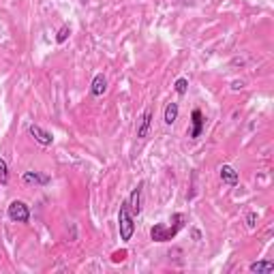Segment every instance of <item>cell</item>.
Listing matches in <instances>:
<instances>
[{"mask_svg": "<svg viewBox=\"0 0 274 274\" xmlns=\"http://www.w3.org/2000/svg\"><path fill=\"white\" fill-rule=\"evenodd\" d=\"M172 221H174V225H163V223H156V225H152V229H150V238H152L154 242H170V240H174V238L178 236V231L184 227V214H174L172 217Z\"/></svg>", "mask_w": 274, "mask_h": 274, "instance_id": "obj_1", "label": "cell"}, {"mask_svg": "<svg viewBox=\"0 0 274 274\" xmlns=\"http://www.w3.org/2000/svg\"><path fill=\"white\" fill-rule=\"evenodd\" d=\"M118 229H120V240L122 242H129L133 234H135V217L131 214L129 203L122 201L120 210H118Z\"/></svg>", "mask_w": 274, "mask_h": 274, "instance_id": "obj_2", "label": "cell"}, {"mask_svg": "<svg viewBox=\"0 0 274 274\" xmlns=\"http://www.w3.org/2000/svg\"><path fill=\"white\" fill-rule=\"evenodd\" d=\"M7 214H9V219L13 221V223H28V221H30V208H28L24 201H20V199L9 203Z\"/></svg>", "mask_w": 274, "mask_h": 274, "instance_id": "obj_3", "label": "cell"}, {"mask_svg": "<svg viewBox=\"0 0 274 274\" xmlns=\"http://www.w3.org/2000/svg\"><path fill=\"white\" fill-rule=\"evenodd\" d=\"M142 191H144V182H139L135 189H133L131 197L126 199V203H129V210L133 217H139L142 214Z\"/></svg>", "mask_w": 274, "mask_h": 274, "instance_id": "obj_4", "label": "cell"}, {"mask_svg": "<svg viewBox=\"0 0 274 274\" xmlns=\"http://www.w3.org/2000/svg\"><path fill=\"white\" fill-rule=\"evenodd\" d=\"M28 133L34 137V142H39L41 146H51L54 144V137H51V133H48L45 129H41L39 125H30L28 126Z\"/></svg>", "mask_w": 274, "mask_h": 274, "instance_id": "obj_5", "label": "cell"}, {"mask_svg": "<svg viewBox=\"0 0 274 274\" xmlns=\"http://www.w3.org/2000/svg\"><path fill=\"white\" fill-rule=\"evenodd\" d=\"M219 176H221V180H223L225 184H229V186H238V182H240V176H238V172L231 165H223V167H221Z\"/></svg>", "mask_w": 274, "mask_h": 274, "instance_id": "obj_6", "label": "cell"}, {"mask_svg": "<svg viewBox=\"0 0 274 274\" xmlns=\"http://www.w3.org/2000/svg\"><path fill=\"white\" fill-rule=\"evenodd\" d=\"M150 126H152V112H150V109H146L144 116H142V120H139V126H137V137L139 139L148 137Z\"/></svg>", "mask_w": 274, "mask_h": 274, "instance_id": "obj_7", "label": "cell"}, {"mask_svg": "<svg viewBox=\"0 0 274 274\" xmlns=\"http://www.w3.org/2000/svg\"><path fill=\"white\" fill-rule=\"evenodd\" d=\"M105 90H107V79H105V75L103 73L95 75V79H92V84H90V95L101 97V95H105Z\"/></svg>", "mask_w": 274, "mask_h": 274, "instance_id": "obj_8", "label": "cell"}, {"mask_svg": "<svg viewBox=\"0 0 274 274\" xmlns=\"http://www.w3.org/2000/svg\"><path fill=\"white\" fill-rule=\"evenodd\" d=\"M191 122H193V129H191L189 135L197 139L201 135V131H203V114L199 112V109H193V114H191Z\"/></svg>", "mask_w": 274, "mask_h": 274, "instance_id": "obj_9", "label": "cell"}, {"mask_svg": "<svg viewBox=\"0 0 274 274\" xmlns=\"http://www.w3.org/2000/svg\"><path fill=\"white\" fill-rule=\"evenodd\" d=\"M178 112H180V107H178V103H167V107H165V114H163V120H165V125L167 126H172L174 122L178 120Z\"/></svg>", "mask_w": 274, "mask_h": 274, "instance_id": "obj_10", "label": "cell"}, {"mask_svg": "<svg viewBox=\"0 0 274 274\" xmlns=\"http://www.w3.org/2000/svg\"><path fill=\"white\" fill-rule=\"evenodd\" d=\"M249 272H257V274L274 272V264L272 261H253V264L249 266Z\"/></svg>", "mask_w": 274, "mask_h": 274, "instance_id": "obj_11", "label": "cell"}, {"mask_svg": "<svg viewBox=\"0 0 274 274\" xmlns=\"http://www.w3.org/2000/svg\"><path fill=\"white\" fill-rule=\"evenodd\" d=\"M24 182L26 184H48L50 178L43 176V174H39V172H26L24 174Z\"/></svg>", "mask_w": 274, "mask_h": 274, "instance_id": "obj_12", "label": "cell"}, {"mask_svg": "<svg viewBox=\"0 0 274 274\" xmlns=\"http://www.w3.org/2000/svg\"><path fill=\"white\" fill-rule=\"evenodd\" d=\"M174 88H176V92L180 97H184L186 90H189V79H186V77H178L176 84H174Z\"/></svg>", "mask_w": 274, "mask_h": 274, "instance_id": "obj_13", "label": "cell"}, {"mask_svg": "<svg viewBox=\"0 0 274 274\" xmlns=\"http://www.w3.org/2000/svg\"><path fill=\"white\" fill-rule=\"evenodd\" d=\"M9 182V165L7 161L0 156V184H7Z\"/></svg>", "mask_w": 274, "mask_h": 274, "instance_id": "obj_14", "label": "cell"}, {"mask_svg": "<svg viewBox=\"0 0 274 274\" xmlns=\"http://www.w3.org/2000/svg\"><path fill=\"white\" fill-rule=\"evenodd\" d=\"M69 34H71V28H69V26H62L60 30H58V34H56V41H58V43H65V41L69 39Z\"/></svg>", "mask_w": 274, "mask_h": 274, "instance_id": "obj_15", "label": "cell"}, {"mask_svg": "<svg viewBox=\"0 0 274 274\" xmlns=\"http://www.w3.org/2000/svg\"><path fill=\"white\" fill-rule=\"evenodd\" d=\"M255 221H257V212H249V217H247V225H249V229H253L255 225Z\"/></svg>", "mask_w": 274, "mask_h": 274, "instance_id": "obj_16", "label": "cell"}, {"mask_svg": "<svg viewBox=\"0 0 274 274\" xmlns=\"http://www.w3.org/2000/svg\"><path fill=\"white\" fill-rule=\"evenodd\" d=\"M240 88H244L242 81H234V84H231V90H240Z\"/></svg>", "mask_w": 274, "mask_h": 274, "instance_id": "obj_17", "label": "cell"}, {"mask_svg": "<svg viewBox=\"0 0 274 274\" xmlns=\"http://www.w3.org/2000/svg\"><path fill=\"white\" fill-rule=\"evenodd\" d=\"M79 2H84V4H86V2H90V0H79Z\"/></svg>", "mask_w": 274, "mask_h": 274, "instance_id": "obj_18", "label": "cell"}]
</instances>
